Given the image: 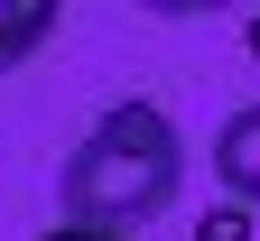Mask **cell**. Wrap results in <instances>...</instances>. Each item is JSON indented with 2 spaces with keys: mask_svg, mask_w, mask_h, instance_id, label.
<instances>
[{
  "mask_svg": "<svg viewBox=\"0 0 260 241\" xmlns=\"http://www.w3.org/2000/svg\"><path fill=\"white\" fill-rule=\"evenodd\" d=\"M38 241H112V232H65V223H56V232H38Z\"/></svg>",
  "mask_w": 260,
  "mask_h": 241,
  "instance_id": "5b68a950",
  "label": "cell"
},
{
  "mask_svg": "<svg viewBox=\"0 0 260 241\" xmlns=\"http://www.w3.org/2000/svg\"><path fill=\"white\" fill-rule=\"evenodd\" d=\"M242 38H251V56H260V19H251V28H242Z\"/></svg>",
  "mask_w": 260,
  "mask_h": 241,
  "instance_id": "8992f818",
  "label": "cell"
},
{
  "mask_svg": "<svg viewBox=\"0 0 260 241\" xmlns=\"http://www.w3.org/2000/svg\"><path fill=\"white\" fill-rule=\"evenodd\" d=\"M47 38H56V0H0V75L28 65Z\"/></svg>",
  "mask_w": 260,
  "mask_h": 241,
  "instance_id": "3957f363",
  "label": "cell"
},
{
  "mask_svg": "<svg viewBox=\"0 0 260 241\" xmlns=\"http://www.w3.org/2000/svg\"><path fill=\"white\" fill-rule=\"evenodd\" d=\"M177 186H186L177 121L158 112V102H112V112L65 149V167H56V214H65V232L140 241L177 204Z\"/></svg>",
  "mask_w": 260,
  "mask_h": 241,
  "instance_id": "6da1fadb",
  "label": "cell"
},
{
  "mask_svg": "<svg viewBox=\"0 0 260 241\" xmlns=\"http://www.w3.org/2000/svg\"><path fill=\"white\" fill-rule=\"evenodd\" d=\"M214 177H223V195L260 223V102H242V112L214 130Z\"/></svg>",
  "mask_w": 260,
  "mask_h": 241,
  "instance_id": "7a4b0ae2",
  "label": "cell"
},
{
  "mask_svg": "<svg viewBox=\"0 0 260 241\" xmlns=\"http://www.w3.org/2000/svg\"><path fill=\"white\" fill-rule=\"evenodd\" d=\"M195 241H251V214L242 204H214V214L195 223Z\"/></svg>",
  "mask_w": 260,
  "mask_h": 241,
  "instance_id": "277c9868",
  "label": "cell"
}]
</instances>
